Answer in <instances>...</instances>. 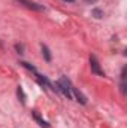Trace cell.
<instances>
[{
    "instance_id": "8",
    "label": "cell",
    "mask_w": 127,
    "mask_h": 128,
    "mask_svg": "<svg viewBox=\"0 0 127 128\" xmlns=\"http://www.w3.org/2000/svg\"><path fill=\"white\" fill-rule=\"evenodd\" d=\"M23 66H24V67H27V68H30V70H33V72H36V68H34V67H33V66H30V64L29 63H26V61H23Z\"/></svg>"
},
{
    "instance_id": "6",
    "label": "cell",
    "mask_w": 127,
    "mask_h": 128,
    "mask_svg": "<svg viewBox=\"0 0 127 128\" xmlns=\"http://www.w3.org/2000/svg\"><path fill=\"white\" fill-rule=\"evenodd\" d=\"M42 52H43V55H45V60H46V61H51V54H49V49H48L46 46H42Z\"/></svg>"
},
{
    "instance_id": "4",
    "label": "cell",
    "mask_w": 127,
    "mask_h": 128,
    "mask_svg": "<svg viewBox=\"0 0 127 128\" xmlns=\"http://www.w3.org/2000/svg\"><path fill=\"white\" fill-rule=\"evenodd\" d=\"M72 91L75 92V96H76V98H78V101H81L82 104H85V103H87V100H85V97L82 96V94H81V92H79V91H78L76 88H73V86H72Z\"/></svg>"
},
{
    "instance_id": "7",
    "label": "cell",
    "mask_w": 127,
    "mask_h": 128,
    "mask_svg": "<svg viewBox=\"0 0 127 128\" xmlns=\"http://www.w3.org/2000/svg\"><path fill=\"white\" fill-rule=\"evenodd\" d=\"M93 15H94L96 18H102V16H103V12L99 10V9H94V10H93Z\"/></svg>"
},
{
    "instance_id": "1",
    "label": "cell",
    "mask_w": 127,
    "mask_h": 128,
    "mask_svg": "<svg viewBox=\"0 0 127 128\" xmlns=\"http://www.w3.org/2000/svg\"><path fill=\"white\" fill-rule=\"evenodd\" d=\"M57 90L58 91H61L63 92L64 97H67L69 100L72 98V85H70V82H69V79L67 78H60V80L57 82Z\"/></svg>"
},
{
    "instance_id": "5",
    "label": "cell",
    "mask_w": 127,
    "mask_h": 128,
    "mask_svg": "<svg viewBox=\"0 0 127 128\" xmlns=\"http://www.w3.org/2000/svg\"><path fill=\"white\" fill-rule=\"evenodd\" d=\"M34 119H36V121L39 122V125H40V127H43V128H49V125H48V124H46V122H45L43 119H40V118H39V115H36V113H34Z\"/></svg>"
},
{
    "instance_id": "3",
    "label": "cell",
    "mask_w": 127,
    "mask_h": 128,
    "mask_svg": "<svg viewBox=\"0 0 127 128\" xmlns=\"http://www.w3.org/2000/svg\"><path fill=\"white\" fill-rule=\"evenodd\" d=\"M21 3H24L27 8H32V9H34V10H42V9H43L42 6H37L36 3H33V2H29V0H21Z\"/></svg>"
},
{
    "instance_id": "10",
    "label": "cell",
    "mask_w": 127,
    "mask_h": 128,
    "mask_svg": "<svg viewBox=\"0 0 127 128\" xmlns=\"http://www.w3.org/2000/svg\"><path fill=\"white\" fill-rule=\"evenodd\" d=\"M64 2H75V0H64Z\"/></svg>"
},
{
    "instance_id": "9",
    "label": "cell",
    "mask_w": 127,
    "mask_h": 128,
    "mask_svg": "<svg viewBox=\"0 0 127 128\" xmlns=\"http://www.w3.org/2000/svg\"><path fill=\"white\" fill-rule=\"evenodd\" d=\"M85 2H87V3H94L96 0H85Z\"/></svg>"
},
{
    "instance_id": "2",
    "label": "cell",
    "mask_w": 127,
    "mask_h": 128,
    "mask_svg": "<svg viewBox=\"0 0 127 128\" xmlns=\"http://www.w3.org/2000/svg\"><path fill=\"white\" fill-rule=\"evenodd\" d=\"M90 66H91V72L94 74H97V76H105V72L100 68V64H99L96 57H91L90 58Z\"/></svg>"
}]
</instances>
